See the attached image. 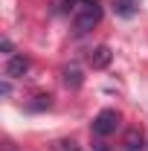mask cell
Segmentation results:
<instances>
[{"label":"cell","mask_w":148,"mask_h":151,"mask_svg":"<svg viewBox=\"0 0 148 151\" xmlns=\"http://www.w3.org/2000/svg\"><path fill=\"white\" fill-rule=\"evenodd\" d=\"M0 50H3L6 55H15V52H12V41H9V38H3V41H0Z\"/></svg>","instance_id":"cell-9"},{"label":"cell","mask_w":148,"mask_h":151,"mask_svg":"<svg viewBox=\"0 0 148 151\" xmlns=\"http://www.w3.org/2000/svg\"><path fill=\"white\" fill-rule=\"evenodd\" d=\"M99 20H102V3H99V0H75V6H73V26H75L78 35L90 32Z\"/></svg>","instance_id":"cell-1"},{"label":"cell","mask_w":148,"mask_h":151,"mask_svg":"<svg viewBox=\"0 0 148 151\" xmlns=\"http://www.w3.org/2000/svg\"><path fill=\"white\" fill-rule=\"evenodd\" d=\"M64 84H67V87H81V81H84V76H81V70H78V67H64Z\"/></svg>","instance_id":"cell-6"},{"label":"cell","mask_w":148,"mask_h":151,"mask_svg":"<svg viewBox=\"0 0 148 151\" xmlns=\"http://www.w3.org/2000/svg\"><path fill=\"white\" fill-rule=\"evenodd\" d=\"M116 128H119V113L111 111V108L102 111L93 119V134H96V137H108V134H113Z\"/></svg>","instance_id":"cell-2"},{"label":"cell","mask_w":148,"mask_h":151,"mask_svg":"<svg viewBox=\"0 0 148 151\" xmlns=\"http://www.w3.org/2000/svg\"><path fill=\"white\" fill-rule=\"evenodd\" d=\"M26 70H29V58L26 55H9V61H6V76L9 78H20Z\"/></svg>","instance_id":"cell-3"},{"label":"cell","mask_w":148,"mask_h":151,"mask_svg":"<svg viewBox=\"0 0 148 151\" xmlns=\"http://www.w3.org/2000/svg\"><path fill=\"white\" fill-rule=\"evenodd\" d=\"M142 142H145V137H142V131H139V128H131V131L125 134V139H122V145H125L128 151H139V148H145Z\"/></svg>","instance_id":"cell-5"},{"label":"cell","mask_w":148,"mask_h":151,"mask_svg":"<svg viewBox=\"0 0 148 151\" xmlns=\"http://www.w3.org/2000/svg\"><path fill=\"white\" fill-rule=\"evenodd\" d=\"M52 148H55V151H81V145H78V142H73V139H58Z\"/></svg>","instance_id":"cell-7"},{"label":"cell","mask_w":148,"mask_h":151,"mask_svg":"<svg viewBox=\"0 0 148 151\" xmlns=\"http://www.w3.org/2000/svg\"><path fill=\"white\" fill-rule=\"evenodd\" d=\"M38 102H32V108H35V111H44V108H50V105H52V102H50V96H35Z\"/></svg>","instance_id":"cell-8"},{"label":"cell","mask_w":148,"mask_h":151,"mask_svg":"<svg viewBox=\"0 0 148 151\" xmlns=\"http://www.w3.org/2000/svg\"><path fill=\"white\" fill-rule=\"evenodd\" d=\"M111 58H113L111 47H96V50L90 52V58H87V61H90L93 70H105V67L111 64Z\"/></svg>","instance_id":"cell-4"}]
</instances>
